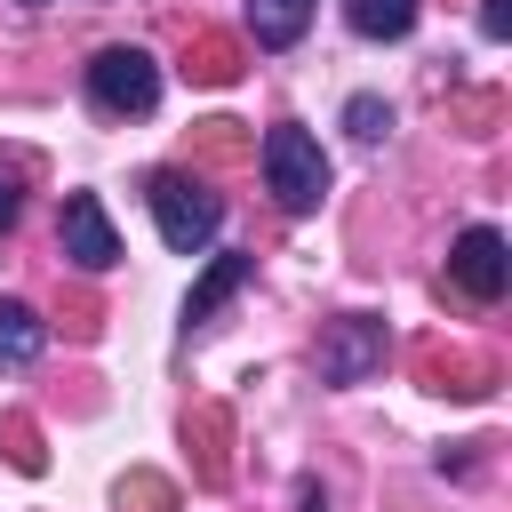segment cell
<instances>
[{
	"instance_id": "14",
	"label": "cell",
	"mask_w": 512,
	"mask_h": 512,
	"mask_svg": "<svg viewBox=\"0 0 512 512\" xmlns=\"http://www.w3.org/2000/svg\"><path fill=\"white\" fill-rule=\"evenodd\" d=\"M16 8H56V0H16Z\"/></svg>"
},
{
	"instance_id": "10",
	"label": "cell",
	"mask_w": 512,
	"mask_h": 512,
	"mask_svg": "<svg viewBox=\"0 0 512 512\" xmlns=\"http://www.w3.org/2000/svg\"><path fill=\"white\" fill-rule=\"evenodd\" d=\"M344 24L360 40H408L416 32V0H344Z\"/></svg>"
},
{
	"instance_id": "1",
	"label": "cell",
	"mask_w": 512,
	"mask_h": 512,
	"mask_svg": "<svg viewBox=\"0 0 512 512\" xmlns=\"http://www.w3.org/2000/svg\"><path fill=\"white\" fill-rule=\"evenodd\" d=\"M264 192L288 208V216H312L320 200H328V152H320V136L312 128H296V120H280V128H264Z\"/></svg>"
},
{
	"instance_id": "9",
	"label": "cell",
	"mask_w": 512,
	"mask_h": 512,
	"mask_svg": "<svg viewBox=\"0 0 512 512\" xmlns=\"http://www.w3.org/2000/svg\"><path fill=\"white\" fill-rule=\"evenodd\" d=\"M40 344H48V320L24 296H0V368H32Z\"/></svg>"
},
{
	"instance_id": "2",
	"label": "cell",
	"mask_w": 512,
	"mask_h": 512,
	"mask_svg": "<svg viewBox=\"0 0 512 512\" xmlns=\"http://www.w3.org/2000/svg\"><path fill=\"white\" fill-rule=\"evenodd\" d=\"M144 200H152V224H160V240H168L176 256H200V248L224 232V200H216L200 176H184V168H160V176L144 184Z\"/></svg>"
},
{
	"instance_id": "12",
	"label": "cell",
	"mask_w": 512,
	"mask_h": 512,
	"mask_svg": "<svg viewBox=\"0 0 512 512\" xmlns=\"http://www.w3.org/2000/svg\"><path fill=\"white\" fill-rule=\"evenodd\" d=\"M16 216H24V184H16L8 168H0V240L16 232Z\"/></svg>"
},
{
	"instance_id": "6",
	"label": "cell",
	"mask_w": 512,
	"mask_h": 512,
	"mask_svg": "<svg viewBox=\"0 0 512 512\" xmlns=\"http://www.w3.org/2000/svg\"><path fill=\"white\" fill-rule=\"evenodd\" d=\"M376 360H384V320H368V312L328 320V336H320V376L328 384H368Z\"/></svg>"
},
{
	"instance_id": "13",
	"label": "cell",
	"mask_w": 512,
	"mask_h": 512,
	"mask_svg": "<svg viewBox=\"0 0 512 512\" xmlns=\"http://www.w3.org/2000/svg\"><path fill=\"white\" fill-rule=\"evenodd\" d=\"M480 32L504 40V32H512V0H488V8H480Z\"/></svg>"
},
{
	"instance_id": "8",
	"label": "cell",
	"mask_w": 512,
	"mask_h": 512,
	"mask_svg": "<svg viewBox=\"0 0 512 512\" xmlns=\"http://www.w3.org/2000/svg\"><path fill=\"white\" fill-rule=\"evenodd\" d=\"M312 8H320V0H248V40H256L264 56H280V48L304 40Z\"/></svg>"
},
{
	"instance_id": "11",
	"label": "cell",
	"mask_w": 512,
	"mask_h": 512,
	"mask_svg": "<svg viewBox=\"0 0 512 512\" xmlns=\"http://www.w3.org/2000/svg\"><path fill=\"white\" fill-rule=\"evenodd\" d=\"M344 128H352L360 144H376V136L392 128V104H384V96H352V104H344Z\"/></svg>"
},
{
	"instance_id": "4",
	"label": "cell",
	"mask_w": 512,
	"mask_h": 512,
	"mask_svg": "<svg viewBox=\"0 0 512 512\" xmlns=\"http://www.w3.org/2000/svg\"><path fill=\"white\" fill-rule=\"evenodd\" d=\"M448 280H456L472 304H496V296L512 288V248H504V232H496V224H464L456 248H448Z\"/></svg>"
},
{
	"instance_id": "3",
	"label": "cell",
	"mask_w": 512,
	"mask_h": 512,
	"mask_svg": "<svg viewBox=\"0 0 512 512\" xmlns=\"http://www.w3.org/2000/svg\"><path fill=\"white\" fill-rule=\"evenodd\" d=\"M88 104L112 112V120H144L160 104V64L144 48H96L88 64Z\"/></svg>"
},
{
	"instance_id": "7",
	"label": "cell",
	"mask_w": 512,
	"mask_h": 512,
	"mask_svg": "<svg viewBox=\"0 0 512 512\" xmlns=\"http://www.w3.org/2000/svg\"><path fill=\"white\" fill-rule=\"evenodd\" d=\"M248 272H256V256H208V272H200L192 296H184V336H200V328L216 320V304L248 288Z\"/></svg>"
},
{
	"instance_id": "5",
	"label": "cell",
	"mask_w": 512,
	"mask_h": 512,
	"mask_svg": "<svg viewBox=\"0 0 512 512\" xmlns=\"http://www.w3.org/2000/svg\"><path fill=\"white\" fill-rule=\"evenodd\" d=\"M56 248H64L80 272H112V264H120V232H112V216H104L96 192H64V208H56Z\"/></svg>"
}]
</instances>
